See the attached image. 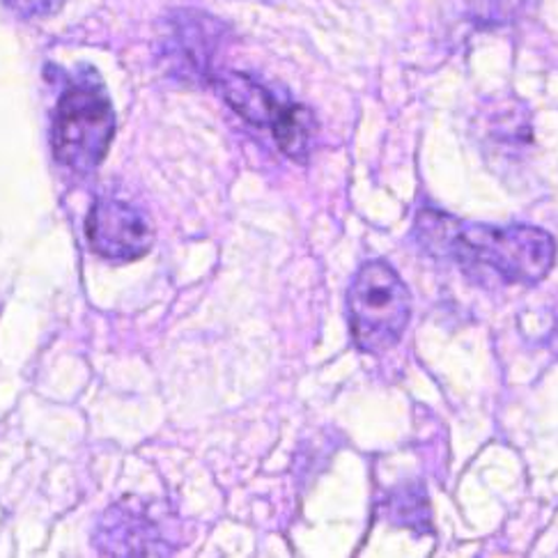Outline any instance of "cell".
<instances>
[{"label": "cell", "mask_w": 558, "mask_h": 558, "mask_svg": "<svg viewBox=\"0 0 558 558\" xmlns=\"http://www.w3.org/2000/svg\"><path fill=\"white\" fill-rule=\"evenodd\" d=\"M414 238L427 255L444 257L464 271L487 269L506 286H538L556 263L551 234L526 223H474L423 207L416 214Z\"/></svg>", "instance_id": "1"}, {"label": "cell", "mask_w": 558, "mask_h": 558, "mask_svg": "<svg viewBox=\"0 0 558 558\" xmlns=\"http://www.w3.org/2000/svg\"><path fill=\"white\" fill-rule=\"evenodd\" d=\"M116 136V111L90 68L68 76L51 120L53 157L74 173H93Z\"/></svg>", "instance_id": "2"}, {"label": "cell", "mask_w": 558, "mask_h": 558, "mask_svg": "<svg viewBox=\"0 0 558 558\" xmlns=\"http://www.w3.org/2000/svg\"><path fill=\"white\" fill-rule=\"evenodd\" d=\"M348 315L361 352H389L412 319L410 288L386 260H368L361 265L348 290Z\"/></svg>", "instance_id": "3"}, {"label": "cell", "mask_w": 558, "mask_h": 558, "mask_svg": "<svg viewBox=\"0 0 558 558\" xmlns=\"http://www.w3.org/2000/svg\"><path fill=\"white\" fill-rule=\"evenodd\" d=\"M3 3L19 16L41 19L56 14L64 5V0H3Z\"/></svg>", "instance_id": "9"}, {"label": "cell", "mask_w": 558, "mask_h": 558, "mask_svg": "<svg viewBox=\"0 0 558 558\" xmlns=\"http://www.w3.org/2000/svg\"><path fill=\"white\" fill-rule=\"evenodd\" d=\"M389 510H391V522L407 526L410 531L423 533V535L433 533L430 506H427L423 487L407 485V487L393 492V497L389 501Z\"/></svg>", "instance_id": "8"}, {"label": "cell", "mask_w": 558, "mask_h": 558, "mask_svg": "<svg viewBox=\"0 0 558 558\" xmlns=\"http://www.w3.org/2000/svg\"><path fill=\"white\" fill-rule=\"evenodd\" d=\"M209 83L230 104V109L240 113L248 124L269 129L274 141L288 157L294 161L308 159L317 120L304 104H296L288 95L267 88L263 81L244 72H217Z\"/></svg>", "instance_id": "4"}, {"label": "cell", "mask_w": 558, "mask_h": 558, "mask_svg": "<svg viewBox=\"0 0 558 558\" xmlns=\"http://www.w3.org/2000/svg\"><path fill=\"white\" fill-rule=\"evenodd\" d=\"M214 21L193 12L173 16V28L168 33L166 51L173 58L175 72H184L191 78L211 81L217 70H211L214 49H217L219 31H214Z\"/></svg>", "instance_id": "6"}, {"label": "cell", "mask_w": 558, "mask_h": 558, "mask_svg": "<svg viewBox=\"0 0 558 558\" xmlns=\"http://www.w3.org/2000/svg\"><path fill=\"white\" fill-rule=\"evenodd\" d=\"M101 554H120V556H159L166 554V547L159 538L157 524L147 520L138 510L113 508L99 524V543Z\"/></svg>", "instance_id": "7"}, {"label": "cell", "mask_w": 558, "mask_h": 558, "mask_svg": "<svg viewBox=\"0 0 558 558\" xmlns=\"http://www.w3.org/2000/svg\"><path fill=\"white\" fill-rule=\"evenodd\" d=\"M90 248L111 263H134L155 244V230L147 217L124 201L101 198L85 219Z\"/></svg>", "instance_id": "5"}]
</instances>
